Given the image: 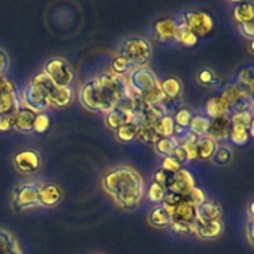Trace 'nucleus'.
I'll list each match as a JSON object with an SVG mask.
<instances>
[{
	"instance_id": "obj_52",
	"label": "nucleus",
	"mask_w": 254,
	"mask_h": 254,
	"mask_svg": "<svg viewBox=\"0 0 254 254\" xmlns=\"http://www.w3.org/2000/svg\"><path fill=\"white\" fill-rule=\"evenodd\" d=\"M246 232H247L248 242H250L251 247H252V246H253V218H248Z\"/></svg>"
},
{
	"instance_id": "obj_1",
	"label": "nucleus",
	"mask_w": 254,
	"mask_h": 254,
	"mask_svg": "<svg viewBox=\"0 0 254 254\" xmlns=\"http://www.w3.org/2000/svg\"><path fill=\"white\" fill-rule=\"evenodd\" d=\"M128 83L122 76L104 72L88 79L79 91L83 107L92 112L108 113L127 98Z\"/></svg>"
},
{
	"instance_id": "obj_43",
	"label": "nucleus",
	"mask_w": 254,
	"mask_h": 254,
	"mask_svg": "<svg viewBox=\"0 0 254 254\" xmlns=\"http://www.w3.org/2000/svg\"><path fill=\"white\" fill-rule=\"evenodd\" d=\"M191 118H192V114H191V112L189 111V109L183 108V109H179V111L176 112L174 122H175V126L181 127V128H188Z\"/></svg>"
},
{
	"instance_id": "obj_21",
	"label": "nucleus",
	"mask_w": 254,
	"mask_h": 254,
	"mask_svg": "<svg viewBox=\"0 0 254 254\" xmlns=\"http://www.w3.org/2000/svg\"><path fill=\"white\" fill-rule=\"evenodd\" d=\"M159 86L165 97V101H176L183 93V83L178 77H168L159 82Z\"/></svg>"
},
{
	"instance_id": "obj_24",
	"label": "nucleus",
	"mask_w": 254,
	"mask_h": 254,
	"mask_svg": "<svg viewBox=\"0 0 254 254\" xmlns=\"http://www.w3.org/2000/svg\"><path fill=\"white\" fill-rule=\"evenodd\" d=\"M217 149V143L210 136H201L196 141V154L200 160H211Z\"/></svg>"
},
{
	"instance_id": "obj_39",
	"label": "nucleus",
	"mask_w": 254,
	"mask_h": 254,
	"mask_svg": "<svg viewBox=\"0 0 254 254\" xmlns=\"http://www.w3.org/2000/svg\"><path fill=\"white\" fill-rule=\"evenodd\" d=\"M197 79L203 86H217L220 79L211 68H203L197 73Z\"/></svg>"
},
{
	"instance_id": "obj_48",
	"label": "nucleus",
	"mask_w": 254,
	"mask_h": 254,
	"mask_svg": "<svg viewBox=\"0 0 254 254\" xmlns=\"http://www.w3.org/2000/svg\"><path fill=\"white\" fill-rule=\"evenodd\" d=\"M254 74H253V67L248 66L246 68H243L242 71L238 74V82H242V83L247 84H253Z\"/></svg>"
},
{
	"instance_id": "obj_20",
	"label": "nucleus",
	"mask_w": 254,
	"mask_h": 254,
	"mask_svg": "<svg viewBox=\"0 0 254 254\" xmlns=\"http://www.w3.org/2000/svg\"><path fill=\"white\" fill-rule=\"evenodd\" d=\"M231 121L228 116L218 117V118L211 119L210 128H208L207 136H210L213 140H220L228 136V130H230Z\"/></svg>"
},
{
	"instance_id": "obj_55",
	"label": "nucleus",
	"mask_w": 254,
	"mask_h": 254,
	"mask_svg": "<svg viewBox=\"0 0 254 254\" xmlns=\"http://www.w3.org/2000/svg\"><path fill=\"white\" fill-rule=\"evenodd\" d=\"M4 82H5V78L2 76H0V91H1L2 86H4Z\"/></svg>"
},
{
	"instance_id": "obj_36",
	"label": "nucleus",
	"mask_w": 254,
	"mask_h": 254,
	"mask_svg": "<svg viewBox=\"0 0 254 254\" xmlns=\"http://www.w3.org/2000/svg\"><path fill=\"white\" fill-rule=\"evenodd\" d=\"M155 130L158 131L161 138H170L174 135V128H175V122L170 116H165L154 126Z\"/></svg>"
},
{
	"instance_id": "obj_32",
	"label": "nucleus",
	"mask_w": 254,
	"mask_h": 254,
	"mask_svg": "<svg viewBox=\"0 0 254 254\" xmlns=\"http://www.w3.org/2000/svg\"><path fill=\"white\" fill-rule=\"evenodd\" d=\"M134 67L135 66H134L127 57L122 56V55L116 56L113 59V61H112V71H113V73L117 74V76L123 77V74L130 73L134 69Z\"/></svg>"
},
{
	"instance_id": "obj_2",
	"label": "nucleus",
	"mask_w": 254,
	"mask_h": 254,
	"mask_svg": "<svg viewBox=\"0 0 254 254\" xmlns=\"http://www.w3.org/2000/svg\"><path fill=\"white\" fill-rule=\"evenodd\" d=\"M104 191L119 207L133 210L144 196V180L130 166H117L104 174L102 179Z\"/></svg>"
},
{
	"instance_id": "obj_37",
	"label": "nucleus",
	"mask_w": 254,
	"mask_h": 254,
	"mask_svg": "<svg viewBox=\"0 0 254 254\" xmlns=\"http://www.w3.org/2000/svg\"><path fill=\"white\" fill-rule=\"evenodd\" d=\"M178 143H176L175 138L170 136V138H160L155 143V151L161 156H170L173 155L174 149L176 148Z\"/></svg>"
},
{
	"instance_id": "obj_50",
	"label": "nucleus",
	"mask_w": 254,
	"mask_h": 254,
	"mask_svg": "<svg viewBox=\"0 0 254 254\" xmlns=\"http://www.w3.org/2000/svg\"><path fill=\"white\" fill-rule=\"evenodd\" d=\"M240 26V31L246 39L248 40H253L254 37V25L253 21L251 22H245V24H238Z\"/></svg>"
},
{
	"instance_id": "obj_57",
	"label": "nucleus",
	"mask_w": 254,
	"mask_h": 254,
	"mask_svg": "<svg viewBox=\"0 0 254 254\" xmlns=\"http://www.w3.org/2000/svg\"><path fill=\"white\" fill-rule=\"evenodd\" d=\"M99 254H102V253H99Z\"/></svg>"
},
{
	"instance_id": "obj_6",
	"label": "nucleus",
	"mask_w": 254,
	"mask_h": 254,
	"mask_svg": "<svg viewBox=\"0 0 254 254\" xmlns=\"http://www.w3.org/2000/svg\"><path fill=\"white\" fill-rule=\"evenodd\" d=\"M44 72L59 87H69L74 78V72L71 64L62 57H54L44 66Z\"/></svg>"
},
{
	"instance_id": "obj_14",
	"label": "nucleus",
	"mask_w": 254,
	"mask_h": 254,
	"mask_svg": "<svg viewBox=\"0 0 254 254\" xmlns=\"http://www.w3.org/2000/svg\"><path fill=\"white\" fill-rule=\"evenodd\" d=\"M252 92L253 84L237 82V83H232L226 86L222 94H221V97L227 102L228 107H231L233 103H236L238 99L250 98V97H252Z\"/></svg>"
},
{
	"instance_id": "obj_5",
	"label": "nucleus",
	"mask_w": 254,
	"mask_h": 254,
	"mask_svg": "<svg viewBox=\"0 0 254 254\" xmlns=\"http://www.w3.org/2000/svg\"><path fill=\"white\" fill-rule=\"evenodd\" d=\"M128 89L136 96L141 97L159 84L155 73L148 67H136L129 73V78L127 81Z\"/></svg>"
},
{
	"instance_id": "obj_16",
	"label": "nucleus",
	"mask_w": 254,
	"mask_h": 254,
	"mask_svg": "<svg viewBox=\"0 0 254 254\" xmlns=\"http://www.w3.org/2000/svg\"><path fill=\"white\" fill-rule=\"evenodd\" d=\"M62 200V191L56 184H41L39 190L40 206L55 207Z\"/></svg>"
},
{
	"instance_id": "obj_46",
	"label": "nucleus",
	"mask_w": 254,
	"mask_h": 254,
	"mask_svg": "<svg viewBox=\"0 0 254 254\" xmlns=\"http://www.w3.org/2000/svg\"><path fill=\"white\" fill-rule=\"evenodd\" d=\"M161 168L165 169V170H168V171H170V173L175 174V173H178L180 169H183V166H181V164L179 163V161L176 160L173 155H170V156H165V158H164Z\"/></svg>"
},
{
	"instance_id": "obj_56",
	"label": "nucleus",
	"mask_w": 254,
	"mask_h": 254,
	"mask_svg": "<svg viewBox=\"0 0 254 254\" xmlns=\"http://www.w3.org/2000/svg\"><path fill=\"white\" fill-rule=\"evenodd\" d=\"M250 52L251 54H253L254 50H253V40H251V44H250Z\"/></svg>"
},
{
	"instance_id": "obj_44",
	"label": "nucleus",
	"mask_w": 254,
	"mask_h": 254,
	"mask_svg": "<svg viewBox=\"0 0 254 254\" xmlns=\"http://www.w3.org/2000/svg\"><path fill=\"white\" fill-rule=\"evenodd\" d=\"M50 127V117L46 113H37L34 124V131L45 133Z\"/></svg>"
},
{
	"instance_id": "obj_45",
	"label": "nucleus",
	"mask_w": 254,
	"mask_h": 254,
	"mask_svg": "<svg viewBox=\"0 0 254 254\" xmlns=\"http://www.w3.org/2000/svg\"><path fill=\"white\" fill-rule=\"evenodd\" d=\"M169 227L171 228V231L178 235H190L192 233V223L189 225V223H184V222H178V221H171L170 226Z\"/></svg>"
},
{
	"instance_id": "obj_34",
	"label": "nucleus",
	"mask_w": 254,
	"mask_h": 254,
	"mask_svg": "<svg viewBox=\"0 0 254 254\" xmlns=\"http://www.w3.org/2000/svg\"><path fill=\"white\" fill-rule=\"evenodd\" d=\"M231 124H238L248 128L251 136H253V111L238 112V113L231 114Z\"/></svg>"
},
{
	"instance_id": "obj_40",
	"label": "nucleus",
	"mask_w": 254,
	"mask_h": 254,
	"mask_svg": "<svg viewBox=\"0 0 254 254\" xmlns=\"http://www.w3.org/2000/svg\"><path fill=\"white\" fill-rule=\"evenodd\" d=\"M166 195V189L164 186L159 185L156 183H151L150 186L148 189V197L149 200L153 201V202L160 203L164 201V197Z\"/></svg>"
},
{
	"instance_id": "obj_23",
	"label": "nucleus",
	"mask_w": 254,
	"mask_h": 254,
	"mask_svg": "<svg viewBox=\"0 0 254 254\" xmlns=\"http://www.w3.org/2000/svg\"><path fill=\"white\" fill-rule=\"evenodd\" d=\"M0 254H22L16 238L5 228H0Z\"/></svg>"
},
{
	"instance_id": "obj_3",
	"label": "nucleus",
	"mask_w": 254,
	"mask_h": 254,
	"mask_svg": "<svg viewBox=\"0 0 254 254\" xmlns=\"http://www.w3.org/2000/svg\"><path fill=\"white\" fill-rule=\"evenodd\" d=\"M31 84L37 87L45 94L50 104H54L59 108L67 107L73 99V91L71 87H59L44 71L32 77Z\"/></svg>"
},
{
	"instance_id": "obj_25",
	"label": "nucleus",
	"mask_w": 254,
	"mask_h": 254,
	"mask_svg": "<svg viewBox=\"0 0 254 254\" xmlns=\"http://www.w3.org/2000/svg\"><path fill=\"white\" fill-rule=\"evenodd\" d=\"M149 223L156 228L169 227L171 223L170 212L163 205L156 206L149 215Z\"/></svg>"
},
{
	"instance_id": "obj_17",
	"label": "nucleus",
	"mask_w": 254,
	"mask_h": 254,
	"mask_svg": "<svg viewBox=\"0 0 254 254\" xmlns=\"http://www.w3.org/2000/svg\"><path fill=\"white\" fill-rule=\"evenodd\" d=\"M221 216H222V208L216 201L205 200L196 207V221L198 222L218 221Z\"/></svg>"
},
{
	"instance_id": "obj_30",
	"label": "nucleus",
	"mask_w": 254,
	"mask_h": 254,
	"mask_svg": "<svg viewBox=\"0 0 254 254\" xmlns=\"http://www.w3.org/2000/svg\"><path fill=\"white\" fill-rule=\"evenodd\" d=\"M228 136H230L231 141L236 145H245L250 140L251 134L248 128H246V127L238 126V124H231Z\"/></svg>"
},
{
	"instance_id": "obj_13",
	"label": "nucleus",
	"mask_w": 254,
	"mask_h": 254,
	"mask_svg": "<svg viewBox=\"0 0 254 254\" xmlns=\"http://www.w3.org/2000/svg\"><path fill=\"white\" fill-rule=\"evenodd\" d=\"M128 123H133V112L127 104H119L106 116L107 127L113 130Z\"/></svg>"
},
{
	"instance_id": "obj_51",
	"label": "nucleus",
	"mask_w": 254,
	"mask_h": 254,
	"mask_svg": "<svg viewBox=\"0 0 254 254\" xmlns=\"http://www.w3.org/2000/svg\"><path fill=\"white\" fill-rule=\"evenodd\" d=\"M9 68V56L2 49H0V76Z\"/></svg>"
},
{
	"instance_id": "obj_41",
	"label": "nucleus",
	"mask_w": 254,
	"mask_h": 254,
	"mask_svg": "<svg viewBox=\"0 0 254 254\" xmlns=\"http://www.w3.org/2000/svg\"><path fill=\"white\" fill-rule=\"evenodd\" d=\"M184 198H185L186 201H189L191 205H193L195 207H197L200 203H202L203 201L206 200V195H205V192H203L202 189L196 188L195 186V188L191 189V190L189 191L185 196H184Z\"/></svg>"
},
{
	"instance_id": "obj_35",
	"label": "nucleus",
	"mask_w": 254,
	"mask_h": 254,
	"mask_svg": "<svg viewBox=\"0 0 254 254\" xmlns=\"http://www.w3.org/2000/svg\"><path fill=\"white\" fill-rule=\"evenodd\" d=\"M136 138L144 144H148V145H155L156 141L161 138L158 134V131L155 130L153 126H140L138 130V136Z\"/></svg>"
},
{
	"instance_id": "obj_38",
	"label": "nucleus",
	"mask_w": 254,
	"mask_h": 254,
	"mask_svg": "<svg viewBox=\"0 0 254 254\" xmlns=\"http://www.w3.org/2000/svg\"><path fill=\"white\" fill-rule=\"evenodd\" d=\"M141 101H143L145 106H159V104H163L165 102V97H164L163 92H161L160 86L158 84L155 88H153L148 93L141 96Z\"/></svg>"
},
{
	"instance_id": "obj_27",
	"label": "nucleus",
	"mask_w": 254,
	"mask_h": 254,
	"mask_svg": "<svg viewBox=\"0 0 254 254\" xmlns=\"http://www.w3.org/2000/svg\"><path fill=\"white\" fill-rule=\"evenodd\" d=\"M176 22H178V30H176V35H175L176 41L185 47L195 46V45L198 42V37L196 36V35L193 34L189 27H186L183 22L180 21H176Z\"/></svg>"
},
{
	"instance_id": "obj_22",
	"label": "nucleus",
	"mask_w": 254,
	"mask_h": 254,
	"mask_svg": "<svg viewBox=\"0 0 254 254\" xmlns=\"http://www.w3.org/2000/svg\"><path fill=\"white\" fill-rule=\"evenodd\" d=\"M228 104L225 99L221 96L211 97L207 102H206V113L210 119L218 118V117L228 116Z\"/></svg>"
},
{
	"instance_id": "obj_8",
	"label": "nucleus",
	"mask_w": 254,
	"mask_h": 254,
	"mask_svg": "<svg viewBox=\"0 0 254 254\" xmlns=\"http://www.w3.org/2000/svg\"><path fill=\"white\" fill-rule=\"evenodd\" d=\"M41 184L26 183L17 186L14 191L12 206L14 210L22 211L29 208L39 207V190Z\"/></svg>"
},
{
	"instance_id": "obj_9",
	"label": "nucleus",
	"mask_w": 254,
	"mask_h": 254,
	"mask_svg": "<svg viewBox=\"0 0 254 254\" xmlns=\"http://www.w3.org/2000/svg\"><path fill=\"white\" fill-rule=\"evenodd\" d=\"M14 165L16 170L22 174L36 173L41 166V158L37 151L24 149L14 155Z\"/></svg>"
},
{
	"instance_id": "obj_29",
	"label": "nucleus",
	"mask_w": 254,
	"mask_h": 254,
	"mask_svg": "<svg viewBox=\"0 0 254 254\" xmlns=\"http://www.w3.org/2000/svg\"><path fill=\"white\" fill-rule=\"evenodd\" d=\"M19 107L16 93H10L1 88L0 91V114L14 113Z\"/></svg>"
},
{
	"instance_id": "obj_33",
	"label": "nucleus",
	"mask_w": 254,
	"mask_h": 254,
	"mask_svg": "<svg viewBox=\"0 0 254 254\" xmlns=\"http://www.w3.org/2000/svg\"><path fill=\"white\" fill-rule=\"evenodd\" d=\"M233 151L227 145H217L215 154L212 156V163L217 166H226L232 161Z\"/></svg>"
},
{
	"instance_id": "obj_4",
	"label": "nucleus",
	"mask_w": 254,
	"mask_h": 254,
	"mask_svg": "<svg viewBox=\"0 0 254 254\" xmlns=\"http://www.w3.org/2000/svg\"><path fill=\"white\" fill-rule=\"evenodd\" d=\"M119 55L127 57L134 66L145 67L150 61L153 50L148 40L141 36H133L123 42Z\"/></svg>"
},
{
	"instance_id": "obj_49",
	"label": "nucleus",
	"mask_w": 254,
	"mask_h": 254,
	"mask_svg": "<svg viewBox=\"0 0 254 254\" xmlns=\"http://www.w3.org/2000/svg\"><path fill=\"white\" fill-rule=\"evenodd\" d=\"M12 129V113L0 114V131H7Z\"/></svg>"
},
{
	"instance_id": "obj_11",
	"label": "nucleus",
	"mask_w": 254,
	"mask_h": 254,
	"mask_svg": "<svg viewBox=\"0 0 254 254\" xmlns=\"http://www.w3.org/2000/svg\"><path fill=\"white\" fill-rule=\"evenodd\" d=\"M36 116V112L31 111L26 107H19L12 113V129L20 131V133H32Z\"/></svg>"
},
{
	"instance_id": "obj_47",
	"label": "nucleus",
	"mask_w": 254,
	"mask_h": 254,
	"mask_svg": "<svg viewBox=\"0 0 254 254\" xmlns=\"http://www.w3.org/2000/svg\"><path fill=\"white\" fill-rule=\"evenodd\" d=\"M173 156L176 159V160L179 161V163L181 164V166L186 165V164H188L189 161H190V159H189L188 151H186L185 146L180 145V144H178V145H176V148L174 149Z\"/></svg>"
},
{
	"instance_id": "obj_18",
	"label": "nucleus",
	"mask_w": 254,
	"mask_h": 254,
	"mask_svg": "<svg viewBox=\"0 0 254 254\" xmlns=\"http://www.w3.org/2000/svg\"><path fill=\"white\" fill-rule=\"evenodd\" d=\"M171 221L191 225L196 221V207L184 198L180 203L171 208Z\"/></svg>"
},
{
	"instance_id": "obj_19",
	"label": "nucleus",
	"mask_w": 254,
	"mask_h": 254,
	"mask_svg": "<svg viewBox=\"0 0 254 254\" xmlns=\"http://www.w3.org/2000/svg\"><path fill=\"white\" fill-rule=\"evenodd\" d=\"M154 29H155L156 39L160 40V41H169V40L175 39L178 22L171 17L160 19L155 22Z\"/></svg>"
},
{
	"instance_id": "obj_7",
	"label": "nucleus",
	"mask_w": 254,
	"mask_h": 254,
	"mask_svg": "<svg viewBox=\"0 0 254 254\" xmlns=\"http://www.w3.org/2000/svg\"><path fill=\"white\" fill-rule=\"evenodd\" d=\"M181 21L191 30L196 36H205L213 27V19L208 12L202 10H185L181 12Z\"/></svg>"
},
{
	"instance_id": "obj_53",
	"label": "nucleus",
	"mask_w": 254,
	"mask_h": 254,
	"mask_svg": "<svg viewBox=\"0 0 254 254\" xmlns=\"http://www.w3.org/2000/svg\"><path fill=\"white\" fill-rule=\"evenodd\" d=\"M185 149L188 151V155L190 160L197 159V154H196V144H185Z\"/></svg>"
},
{
	"instance_id": "obj_10",
	"label": "nucleus",
	"mask_w": 254,
	"mask_h": 254,
	"mask_svg": "<svg viewBox=\"0 0 254 254\" xmlns=\"http://www.w3.org/2000/svg\"><path fill=\"white\" fill-rule=\"evenodd\" d=\"M22 104H24L22 107H26L36 113H42L49 108L50 102L37 87L30 84L22 93Z\"/></svg>"
},
{
	"instance_id": "obj_12",
	"label": "nucleus",
	"mask_w": 254,
	"mask_h": 254,
	"mask_svg": "<svg viewBox=\"0 0 254 254\" xmlns=\"http://www.w3.org/2000/svg\"><path fill=\"white\" fill-rule=\"evenodd\" d=\"M193 188H195V179H193L192 174L183 168L178 173L174 174L173 180L170 181L169 186L166 188V191L185 196Z\"/></svg>"
},
{
	"instance_id": "obj_15",
	"label": "nucleus",
	"mask_w": 254,
	"mask_h": 254,
	"mask_svg": "<svg viewBox=\"0 0 254 254\" xmlns=\"http://www.w3.org/2000/svg\"><path fill=\"white\" fill-rule=\"evenodd\" d=\"M223 231V223L221 220L211 221V222H198L195 221L192 223V233H195L200 240H215L221 236Z\"/></svg>"
},
{
	"instance_id": "obj_42",
	"label": "nucleus",
	"mask_w": 254,
	"mask_h": 254,
	"mask_svg": "<svg viewBox=\"0 0 254 254\" xmlns=\"http://www.w3.org/2000/svg\"><path fill=\"white\" fill-rule=\"evenodd\" d=\"M173 178H174L173 173L160 168L155 171V174H154V183L159 184V185L164 186V188L166 189L169 186V184H170V181L173 180Z\"/></svg>"
},
{
	"instance_id": "obj_28",
	"label": "nucleus",
	"mask_w": 254,
	"mask_h": 254,
	"mask_svg": "<svg viewBox=\"0 0 254 254\" xmlns=\"http://www.w3.org/2000/svg\"><path fill=\"white\" fill-rule=\"evenodd\" d=\"M211 119L206 116H192L190 123H189V130L192 134L197 135L198 138L206 136L210 128Z\"/></svg>"
},
{
	"instance_id": "obj_31",
	"label": "nucleus",
	"mask_w": 254,
	"mask_h": 254,
	"mask_svg": "<svg viewBox=\"0 0 254 254\" xmlns=\"http://www.w3.org/2000/svg\"><path fill=\"white\" fill-rule=\"evenodd\" d=\"M139 127L134 123L124 124L116 130V136L122 143H130L138 136Z\"/></svg>"
},
{
	"instance_id": "obj_54",
	"label": "nucleus",
	"mask_w": 254,
	"mask_h": 254,
	"mask_svg": "<svg viewBox=\"0 0 254 254\" xmlns=\"http://www.w3.org/2000/svg\"><path fill=\"white\" fill-rule=\"evenodd\" d=\"M253 206H254V202L253 201H251L250 202V206H248V216H250V218H253Z\"/></svg>"
},
{
	"instance_id": "obj_26",
	"label": "nucleus",
	"mask_w": 254,
	"mask_h": 254,
	"mask_svg": "<svg viewBox=\"0 0 254 254\" xmlns=\"http://www.w3.org/2000/svg\"><path fill=\"white\" fill-rule=\"evenodd\" d=\"M235 19L238 24L251 22L254 19V6L252 1H238L235 6Z\"/></svg>"
}]
</instances>
